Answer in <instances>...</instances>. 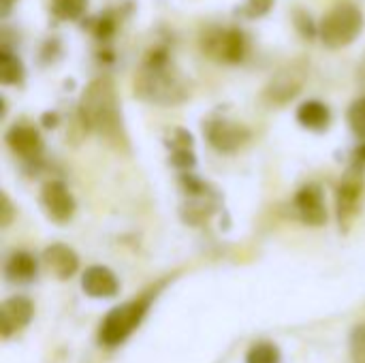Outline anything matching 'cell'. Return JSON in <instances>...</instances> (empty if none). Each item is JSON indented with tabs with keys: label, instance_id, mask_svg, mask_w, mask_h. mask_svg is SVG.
I'll list each match as a JSON object with an SVG mask.
<instances>
[{
	"label": "cell",
	"instance_id": "1",
	"mask_svg": "<svg viewBox=\"0 0 365 363\" xmlns=\"http://www.w3.org/2000/svg\"><path fill=\"white\" fill-rule=\"evenodd\" d=\"M135 92L139 98L154 105H178L184 103L190 94L188 79L171 62L169 51L158 47L148 53L137 77Z\"/></svg>",
	"mask_w": 365,
	"mask_h": 363
},
{
	"label": "cell",
	"instance_id": "2",
	"mask_svg": "<svg viewBox=\"0 0 365 363\" xmlns=\"http://www.w3.org/2000/svg\"><path fill=\"white\" fill-rule=\"evenodd\" d=\"M79 118L86 128L101 135L103 139L120 145L124 143V131H122V118L115 96V86L109 77L94 79L79 103Z\"/></svg>",
	"mask_w": 365,
	"mask_h": 363
},
{
	"label": "cell",
	"instance_id": "3",
	"mask_svg": "<svg viewBox=\"0 0 365 363\" xmlns=\"http://www.w3.org/2000/svg\"><path fill=\"white\" fill-rule=\"evenodd\" d=\"M364 28V13L353 2L336 4L321 21V39L327 47L338 49L353 43Z\"/></svg>",
	"mask_w": 365,
	"mask_h": 363
},
{
	"label": "cell",
	"instance_id": "4",
	"mask_svg": "<svg viewBox=\"0 0 365 363\" xmlns=\"http://www.w3.org/2000/svg\"><path fill=\"white\" fill-rule=\"evenodd\" d=\"M199 45L205 56H210L216 62H225V64L242 62L246 56V49H248V41H246L244 32L240 28H231V26H212V28L203 30Z\"/></svg>",
	"mask_w": 365,
	"mask_h": 363
},
{
	"label": "cell",
	"instance_id": "5",
	"mask_svg": "<svg viewBox=\"0 0 365 363\" xmlns=\"http://www.w3.org/2000/svg\"><path fill=\"white\" fill-rule=\"evenodd\" d=\"M145 310H148V302H145V300L130 302V304H124V306L113 308V310L107 315V319L103 321V327H101V342L107 344V347H118V344H122V342L133 334V329L141 323Z\"/></svg>",
	"mask_w": 365,
	"mask_h": 363
},
{
	"label": "cell",
	"instance_id": "6",
	"mask_svg": "<svg viewBox=\"0 0 365 363\" xmlns=\"http://www.w3.org/2000/svg\"><path fill=\"white\" fill-rule=\"evenodd\" d=\"M306 79H308L306 60H293L269 79V83L263 90V98L269 105H287L302 92Z\"/></svg>",
	"mask_w": 365,
	"mask_h": 363
},
{
	"label": "cell",
	"instance_id": "7",
	"mask_svg": "<svg viewBox=\"0 0 365 363\" xmlns=\"http://www.w3.org/2000/svg\"><path fill=\"white\" fill-rule=\"evenodd\" d=\"M41 203L47 216L56 223H66L75 214V199L62 182H49L43 186Z\"/></svg>",
	"mask_w": 365,
	"mask_h": 363
},
{
	"label": "cell",
	"instance_id": "8",
	"mask_svg": "<svg viewBox=\"0 0 365 363\" xmlns=\"http://www.w3.org/2000/svg\"><path fill=\"white\" fill-rule=\"evenodd\" d=\"M210 143L220 152H233L248 139V128L229 120H212L205 128Z\"/></svg>",
	"mask_w": 365,
	"mask_h": 363
},
{
	"label": "cell",
	"instance_id": "9",
	"mask_svg": "<svg viewBox=\"0 0 365 363\" xmlns=\"http://www.w3.org/2000/svg\"><path fill=\"white\" fill-rule=\"evenodd\" d=\"M361 190H364L361 171L351 169L344 175V180L340 182V186H338V216H340V223H346L357 212Z\"/></svg>",
	"mask_w": 365,
	"mask_h": 363
},
{
	"label": "cell",
	"instance_id": "10",
	"mask_svg": "<svg viewBox=\"0 0 365 363\" xmlns=\"http://www.w3.org/2000/svg\"><path fill=\"white\" fill-rule=\"evenodd\" d=\"M32 319V304L26 297H11L0 306V334L9 338L13 332L28 325Z\"/></svg>",
	"mask_w": 365,
	"mask_h": 363
},
{
	"label": "cell",
	"instance_id": "11",
	"mask_svg": "<svg viewBox=\"0 0 365 363\" xmlns=\"http://www.w3.org/2000/svg\"><path fill=\"white\" fill-rule=\"evenodd\" d=\"M295 208L306 225L319 227L327 220V210H325L323 193L319 190V186L302 188L295 197Z\"/></svg>",
	"mask_w": 365,
	"mask_h": 363
},
{
	"label": "cell",
	"instance_id": "12",
	"mask_svg": "<svg viewBox=\"0 0 365 363\" xmlns=\"http://www.w3.org/2000/svg\"><path fill=\"white\" fill-rule=\"evenodd\" d=\"M6 143L21 158H36L43 152V139L38 131L28 124H15L6 133Z\"/></svg>",
	"mask_w": 365,
	"mask_h": 363
},
{
	"label": "cell",
	"instance_id": "13",
	"mask_svg": "<svg viewBox=\"0 0 365 363\" xmlns=\"http://www.w3.org/2000/svg\"><path fill=\"white\" fill-rule=\"evenodd\" d=\"M81 287L90 297H113L118 293V278L111 270L103 265H94L86 270L81 278Z\"/></svg>",
	"mask_w": 365,
	"mask_h": 363
},
{
	"label": "cell",
	"instance_id": "14",
	"mask_svg": "<svg viewBox=\"0 0 365 363\" xmlns=\"http://www.w3.org/2000/svg\"><path fill=\"white\" fill-rule=\"evenodd\" d=\"M43 261H45V267H47L53 276H58L60 280L71 278V276L77 272V267H79L77 255H75L68 246H64V244H53V246H49V248L43 252Z\"/></svg>",
	"mask_w": 365,
	"mask_h": 363
},
{
	"label": "cell",
	"instance_id": "15",
	"mask_svg": "<svg viewBox=\"0 0 365 363\" xmlns=\"http://www.w3.org/2000/svg\"><path fill=\"white\" fill-rule=\"evenodd\" d=\"M297 120H299L302 126H306L310 131H323L331 122V111L321 101H306L297 109Z\"/></svg>",
	"mask_w": 365,
	"mask_h": 363
},
{
	"label": "cell",
	"instance_id": "16",
	"mask_svg": "<svg viewBox=\"0 0 365 363\" xmlns=\"http://www.w3.org/2000/svg\"><path fill=\"white\" fill-rule=\"evenodd\" d=\"M4 274L9 276V280L13 282H28L34 278L36 274V261L32 255L28 252H15L4 267Z\"/></svg>",
	"mask_w": 365,
	"mask_h": 363
},
{
	"label": "cell",
	"instance_id": "17",
	"mask_svg": "<svg viewBox=\"0 0 365 363\" xmlns=\"http://www.w3.org/2000/svg\"><path fill=\"white\" fill-rule=\"evenodd\" d=\"M24 79V66L19 62V58L15 53H11L9 49H2L0 53V81L6 86L19 83Z\"/></svg>",
	"mask_w": 365,
	"mask_h": 363
},
{
	"label": "cell",
	"instance_id": "18",
	"mask_svg": "<svg viewBox=\"0 0 365 363\" xmlns=\"http://www.w3.org/2000/svg\"><path fill=\"white\" fill-rule=\"evenodd\" d=\"M88 6V0H51V11L58 19H79Z\"/></svg>",
	"mask_w": 365,
	"mask_h": 363
},
{
	"label": "cell",
	"instance_id": "19",
	"mask_svg": "<svg viewBox=\"0 0 365 363\" xmlns=\"http://www.w3.org/2000/svg\"><path fill=\"white\" fill-rule=\"evenodd\" d=\"M246 363H280V351L274 344H269V342L255 344L248 351Z\"/></svg>",
	"mask_w": 365,
	"mask_h": 363
},
{
	"label": "cell",
	"instance_id": "20",
	"mask_svg": "<svg viewBox=\"0 0 365 363\" xmlns=\"http://www.w3.org/2000/svg\"><path fill=\"white\" fill-rule=\"evenodd\" d=\"M349 122H351V128L357 135H364L365 137V96L357 98L351 105V109H349Z\"/></svg>",
	"mask_w": 365,
	"mask_h": 363
},
{
	"label": "cell",
	"instance_id": "21",
	"mask_svg": "<svg viewBox=\"0 0 365 363\" xmlns=\"http://www.w3.org/2000/svg\"><path fill=\"white\" fill-rule=\"evenodd\" d=\"M351 355L355 363H365V325L355 327L351 334Z\"/></svg>",
	"mask_w": 365,
	"mask_h": 363
},
{
	"label": "cell",
	"instance_id": "22",
	"mask_svg": "<svg viewBox=\"0 0 365 363\" xmlns=\"http://www.w3.org/2000/svg\"><path fill=\"white\" fill-rule=\"evenodd\" d=\"M272 4H274V0H246L242 11L246 17L255 19V17H263L272 9Z\"/></svg>",
	"mask_w": 365,
	"mask_h": 363
},
{
	"label": "cell",
	"instance_id": "23",
	"mask_svg": "<svg viewBox=\"0 0 365 363\" xmlns=\"http://www.w3.org/2000/svg\"><path fill=\"white\" fill-rule=\"evenodd\" d=\"M92 32L98 36V39H109L113 32H115V19L111 15H103L94 21L92 26Z\"/></svg>",
	"mask_w": 365,
	"mask_h": 363
},
{
	"label": "cell",
	"instance_id": "24",
	"mask_svg": "<svg viewBox=\"0 0 365 363\" xmlns=\"http://www.w3.org/2000/svg\"><path fill=\"white\" fill-rule=\"evenodd\" d=\"M171 163L180 169H188L195 165V154L190 148H173V156H171Z\"/></svg>",
	"mask_w": 365,
	"mask_h": 363
},
{
	"label": "cell",
	"instance_id": "25",
	"mask_svg": "<svg viewBox=\"0 0 365 363\" xmlns=\"http://www.w3.org/2000/svg\"><path fill=\"white\" fill-rule=\"evenodd\" d=\"M9 220H11V203L6 195H2V225H9Z\"/></svg>",
	"mask_w": 365,
	"mask_h": 363
},
{
	"label": "cell",
	"instance_id": "26",
	"mask_svg": "<svg viewBox=\"0 0 365 363\" xmlns=\"http://www.w3.org/2000/svg\"><path fill=\"white\" fill-rule=\"evenodd\" d=\"M15 0H0V9H2V15H9L11 6H13Z\"/></svg>",
	"mask_w": 365,
	"mask_h": 363
},
{
	"label": "cell",
	"instance_id": "27",
	"mask_svg": "<svg viewBox=\"0 0 365 363\" xmlns=\"http://www.w3.org/2000/svg\"><path fill=\"white\" fill-rule=\"evenodd\" d=\"M357 77H359V81L365 86V53L364 58H361V64H359V71H357Z\"/></svg>",
	"mask_w": 365,
	"mask_h": 363
},
{
	"label": "cell",
	"instance_id": "28",
	"mask_svg": "<svg viewBox=\"0 0 365 363\" xmlns=\"http://www.w3.org/2000/svg\"><path fill=\"white\" fill-rule=\"evenodd\" d=\"M355 156H357V163L365 165V143H364V145H359V150L355 152Z\"/></svg>",
	"mask_w": 365,
	"mask_h": 363
}]
</instances>
